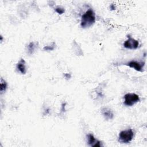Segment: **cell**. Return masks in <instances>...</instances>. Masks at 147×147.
<instances>
[{"mask_svg": "<svg viewBox=\"0 0 147 147\" xmlns=\"http://www.w3.org/2000/svg\"><path fill=\"white\" fill-rule=\"evenodd\" d=\"M65 78L67 79H69L71 78V75L70 74H65Z\"/></svg>", "mask_w": 147, "mask_h": 147, "instance_id": "cell-14", "label": "cell"}, {"mask_svg": "<svg viewBox=\"0 0 147 147\" xmlns=\"http://www.w3.org/2000/svg\"><path fill=\"white\" fill-rule=\"evenodd\" d=\"M17 69L21 74H25L26 72V68L25 61L24 59H21L17 64Z\"/></svg>", "mask_w": 147, "mask_h": 147, "instance_id": "cell-8", "label": "cell"}, {"mask_svg": "<svg viewBox=\"0 0 147 147\" xmlns=\"http://www.w3.org/2000/svg\"><path fill=\"white\" fill-rule=\"evenodd\" d=\"M134 132L132 129H129L121 131L118 136V141L121 143L127 144L130 142L133 138Z\"/></svg>", "mask_w": 147, "mask_h": 147, "instance_id": "cell-2", "label": "cell"}, {"mask_svg": "<svg viewBox=\"0 0 147 147\" xmlns=\"http://www.w3.org/2000/svg\"><path fill=\"white\" fill-rule=\"evenodd\" d=\"M56 47V44L53 42L50 45H47V46H45L43 48V49L44 51H53V49H55Z\"/></svg>", "mask_w": 147, "mask_h": 147, "instance_id": "cell-11", "label": "cell"}, {"mask_svg": "<svg viewBox=\"0 0 147 147\" xmlns=\"http://www.w3.org/2000/svg\"><path fill=\"white\" fill-rule=\"evenodd\" d=\"M37 46L36 43H34V42H30L27 47V50H28V53L29 55H32L34 53V52L35 51V49H36Z\"/></svg>", "mask_w": 147, "mask_h": 147, "instance_id": "cell-9", "label": "cell"}, {"mask_svg": "<svg viewBox=\"0 0 147 147\" xmlns=\"http://www.w3.org/2000/svg\"><path fill=\"white\" fill-rule=\"evenodd\" d=\"M123 46L129 49H136L139 46V42L130 36H127V39L124 42Z\"/></svg>", "mask_w": 147, "mask_h": 147, "instance_id": "cell-4", "label": "cell"}, {"mask_svg": "<svg viewBox=\"0 0 147 147\" xmlns=\"http://www.w3.org/2000/svg\"><path fill=\"white\" fill-rule=\"evenodd\" d=\"M101 113L105 118L107 120L112 119L114 118V113L109 107H103L101 109Z\"/></svg>", "mask_w": 147, "mask_h": 147, "instance_id": "cell-7", "label": "cell"}, {"mask_svg": "<svg viewBox=\"0 0 147 147\" xmlns=\"http://www.w3.org/2000/svg\"><path fill=\"white\" fill-rule=\"evenodd\" d=\"M95 13L92 9H89L82 16L80 26L83 28H89L95 23Z\"/></svg>", "mask_w": 147, "mask_h": 147, "instance_id": "cell-1", "label": "cell"}, {"mask_svg": "<svg viewBox=\"0 0 147 147\" xmlns=\"http://www.w3.org/2000/svg\"><path fill=\"white\" fill-rule=\"evenodd\" d=\"M125 65L129 66V67L134 69L135 70L139 71V72H142L144 66V63L142 62H138L137 61H131L129 63L125 64Z\"/></svg>", "mask_w": 147, "mask_h": 147, "instance_id": "cell-5", "label": "cell"}, {"mask_svg": "<svg viewBox=\"0 0 147 147\" xmlns=\"http://www.w3.org/2000/svg\"><path fill=\"white\" fill-rule=\"evenodd\" d=\"M88 144L91 146L100 147L103 146L100 141L96 140L92 134H88L87 136Z\"/></svg>", "mask_w": 147, "mask_h": 147, "instance_id": "cell-6", "label": "cell"}, {"mask_svg": "<svg viewBox=\"0 0 147 147\" xmlns=\"http://www.w3.org/2000/svg\"><path fill=\"white\" fill-rule=\"evenodd\" d=\"M7 88V83L2 78L1 79V87L0 91L1 93L5 92Z\"/></svg>", "mask_w": 147, "mask_h": 147, "instance_id": "cell-10", "label": "cell"}, {"mask_svg": "<svg viewBox=\"0 0 147 147\" xmlns=\"http://www.w3.org/2000/svg\"><path fill=\"white\" fill-rule=\"evenodd\" d=\"M110 8L111 10H114L115 9V5L114 4H111L110 6Z\"/></svg>", "mask_w": 147, "mask_h": 147, "instance_id": "cell-13", "label": "cell"}, {"mask_svg": "<svg viewBox=\"0 0 147 147\" xmlns=\"http://www.w3.org/2000/svg\"><path fill=\"white\" fill-rule=\"evenodd\" d=\"M124 99L125 105L132 106L140 101V97L135 93H127L124 95Z\"/></svg>", "mask_w": 147, "mask_h": 147, "instance_id": "cell-3", "label": "cell"}, {"mask_svg": "<svg viewBox=\"0 0 147 147\" xmlns=\"http://www.w3.org/2000/svg\"><path fill=\"white\" fill-rule=\"evenodd\" d=\"M55 10L56 13H57L59 14H62L65 12V10L64 8L61 7H57L55 9Z\"/></svg>", "mask_w": 147, "mask_h": 147, "instance_id": "cell-12", "label": "cell"}]
</instances>
